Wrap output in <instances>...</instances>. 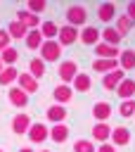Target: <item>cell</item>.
Segmentation results:
<instances>
[{
	"label": "cell",
	"instance_id": "obj_1",
	"mask_svg": "<svg viewBox=\"0 0 135 152\" xmlns=\"http://www.w3.org/2000/svg\"><path fill=\"white\" fill-rule=\"evenodd\" d=\"M64 17H66V24H69V26H76V28H83L85 21H88V12H85L83 5H71V7H66Z\"/></svg>",
	"mask_w": 135,
	"mask_h": 152
},
{
	"label": "cell",
	"instance_id": "obj_2",
	"mask_svg": "<svg viewBox=\"0 0 135 152\" xmlns=\"http://www.w3.org/2000/svg\"><path fill=\"white\" fill-rule=\"evenodd\" d=\"M57 74H59V81H62L64 86H71V83H73V78L78 76V64H76L73 59H64V62L59 64Z\"/></svg>",
	"mask_w": 135,
	"mask_h": 152
},
{
	"label": "cell",
	"instance_id": "obj_3",
	"mask_svg": "<svg viewBox=\"0 0 135 152\" xmlns=\"http://www.w3.org/2000/svg\"><path fill=\"white\" fill-rule=\"evenodd\" d=\"M38 52H40V59L43 62H57V57L62 55V45L57 40H45Z\"/></svg>",
	"mask_w": 135,
	"mask_h": 152
},
{
	"label": "cell",
	"instance_id": "obj_4",
	"mask_svg": "<svg viewBox=\"0 0 135 152\" xmlns=\"http://www.w3.org/2000/svg\"><path fill=\"white\" fill-rule=\"evenodd\" d=\"M78 33H81V28L64 24V26H59V33H57V43H59L62 48H64V45H73V43L78 40Z\"/></svg>",
	"mask_w": 135,
	"mask_h": 152
},
{
	"label": "cell",
	"instance_id": "obj_5",
	"mask_svg": "<svg viewBox=\"0 0 135 152\" xmlns=\"http://www.w3.org/2000/svg\"><path fill=\"white\" fill-rule=\"evenodd\" d=\"M7 97H9V104L17 107V109H24V107L28 104V95H26L19 86H12V88L7 90Z\"/></svg>",
	"mask_w": 135,
	"mask_h": 152
},
{
	"label": "cell",
	"instance_id": "obj_6",
	"mask_svg": "<svg viewBox=\"0 0 135 152\" xmlns=\"http://www.w3.org/2000/svg\"><path fill=\"white\" fill-rule=\"evenodd\" d=\"M28 140L31 142H45L47 140V135H50V128L45 126V124H40V121H36V124H31V128H28Z\"/></svg>",
	"mask_w": 135,
	"mask_h": 152
},
{
	"label": "cell",
	"instance_id": "obj_7",
	"mask_svg": "<svg viewBox=\"0 0 135 152\" xmlns=\"http://www.w3.org/2000/svg\"><path fill=\"white\" fill-rule=\"evenodd\" d=\"M78 40H81L83 45H97V43H99V28L85 24V26L81 28V33H78Z\"/></svg>",
	"mask_w": 135,
	"mask_h": 152
},
{
	"label": "cell",
	"instance_id": "obj_8",
	"mask_svg": "<svg viewBox=\"0 0 135 152\" xmlns=\"http://www.w3.org/2000/svg\"><path fill=\"white\" fill-rule=\"evenodd\" d=\"M126 78V71H121V69H114V71H109V74H104L102 76V86H104V90H116L118 88V83Z\"/></svg>",
	"mask_w": 135,
	"mask_h": 152
},
{
	"label": "cell",
	"instance_id": "obj_9",
	"mask_svg": "<svg viewBox=\"0 0 135 152\" xmlns=\"http://www.w3.org/2000/svg\"><path fill=\"white\" fill-rule=\"evenodd\" d=\"M17 21H19V24H24L28 31H33V28H38V26H40V17H38V14H33V12H28V10H19V12H17Z\"/></svg>",
	"mask_w": 135,
	"mask_h": 152
},
{
	"label": "cell",
	"instance_id": "obj_10",
	"mask_svg": "<svg viewBox=\"0 0 135 152\" xmlns=\"http://www.w3.org/2000/svg\"><path fill=\"white\" fill-rule=\"evenodd\" d=\"M109 140H111L114 147H123V145L130 142V131L126 126H116V128H111V138Z\"/></svg>",
	"mask_w": 135,
	"mask_h": 152
},
{
	"label": "cell",
	"instance_id": "obj_11",
	"mask_svg": "<svg viewBox=\"0 0 135 152\" xmlns=\"http://www.w3.org/2000/svg\"><path fill=\"white\" fill-rule=\"evenodd\" d=\"M116 95H118L121 100H135V78H128V76H126V78L118 83Z\"/></svg>",
	"mask_w": 135,
	"mask_h": 152
},
{
	"label": "cell",
	"instance_id": "obj_12",
	"mask_svg": "<svg viewBox=\"0 0 135 152\" xmlns=\"http://www.w3.org/2000/svg\"><path fill=\"white\" fill-rule=\"evenodd\" d=\"M31 116L28 114H24V112H19L14 119H12V131L17 133V135H21V133H28V128H31Z\"/></svg>",
	"mask_w": 135,
	"mask_h": 152
},
{
	"label": "cell",
	"instance_id": "obj_13",
	"mask_svg": "<svg viewBox=\"0 0 135 152\" xmlns=\"http://www.w3.org/2000/svg\"><path fill=\"white\" fill-rule=\"evenodd\" d=\"M123 38L118 36V31L114 28V26H104L102 31H99V43H107V45H114V48H118V43H121Z\"/></svg>",
	"mask_w": 135,
	"mask_h": 152
},
{
	"label": "cell",
	"instance_id": "obj_14",
	"mask_svg": "<svg viewBox=\"0 0 135 152\" xmlns=\"http://www.w3.org/2000/svg\"><path fill=\"white\" fill-rule=\"evenodd\" d=\"M95 55H97V59H116L121 55V50L114 48V45H107V43H97L95 45Z\"/></svg>",
	"mask_w": 135,
	"mask_h": 152
},
{
	"label": "cell",
	"instance_id": "obj_15",
	"mask_svg": "<svg viewBox=\"0 0 135 152\" xmlns=\"http://www.w3.org/2000/svg\"><path fill=\"white\" fill-rule=\"evenodd\" d=\"M52 95H54V104H66V102L73 97V88H71V86L59 83V86H54Z\"/></svg>",
	"mask_w": 135,
	"mask_h": 152
},
{
	"label": "cell",
	"instance_id": "obj_16",
	"mask_svg": "<svg viewBox=\"0 0 135 152\" xmlns=\"http://www.w3.org/2000/svg\"><path fill=\"white\" fill-rule=\"evenodd\" d=\"M111 104L109 102H95L92 104V116L97 119V124H107V119L111 116Z\"/></svg>",
	"mask_w": 135,
	"mask_h": 152
},
{
	"label": "cell",
	"instance_id": "obj_17",
	"mask_svg": "<svg viewBox=\"0 0 135 152\" xmlns=\"http://www.w3.org/2000/svg\"><path fill=\"white\" fill-rule=\"evenodd\" d=\"M118 69L121 71H133L135 69V50L133 48L121 50V55H118Z\"/></svg>",
	"mask_w": 135,
	"mask_h": 152
},
{
	"label": "cell",
	"instance_id": "obj_18",
	"mask_svg": "<svg viewBox=\"0 0 135 152\" xmlns=\"http://www.w3.org/2000/svg\"><path fill=\"white\" fill-rule=\"evenodd\" d=\"M109 138H111V126L109 124H95L92 126V142L97 140L102 145V142H109Z\"/></svg>",
	"mask_w": 135,
	"mask_h": 152
},
{
	"label": "cell",
	"instance_id": "obj_19",
	"mask_svg": "<svg viewBox=\"0 0 135 152\" xmlns=\"http://www.w3.org/2000/svg\"><path fill=\"white\" fill-rule=\"evenodd\" d=\"M133 26H135V21L130 19V17H126V14H116V24H114V28L118 31V36L123 38V36H128L130 31H133Z\"/></svg>",
	"mask_w": 135,
	"mask_h": 152
},
{
	"label": "cell",
	"instance_id": "obj_20",
	"mask_svg": "<svg viewBox=\"0 0 135 152\" xmlns=\"http://www.w3.org/2000/svg\"><path fill=\"white\" fill-rule=\"evenodd\" d=\"M45 116L52 121V126H54V124H64V119H66V109H64V104H50L47 112H45Z\"/></svg>",
	"mask_w": 135,
	"mask_h": 152
},
{
	"label": "cell",
	"instance_id": "obj_21",
	"mask_svg": "<svg viewBox=\"0 0 135 152\" xmlns=\"http://www.w3.org/2000/svg\"><path fill=\"white\" fill-rule=\"evenodd\" d=\"M17 83H19V88H21L26 95L38 90V81H36L31 74H19V76H17Z\"/></svg>",
	"mask_w": 135,
	"mask_h": 152
},
{
	"label": "cell",
	"instance_id": "obj_22",
	"mask_svg": "<svg viewBox=\"0 0 135 152\" xmlns=\"http://www.w3.org/2000/svg\"><path fill=\"white\" fill-rule=\"evenodd\" d=\"M71 88H73L76 93H88V90L92 88V78H90V74H81V71H78V76L73 78Z\"/></svg>",
	"mask_w": 135,
	"mask_h": 152
},
{
	"label": "cell",
	"instance_id": "obj_23",
	"mask_svg": "<svg viewBox=\"0 0 135 152\" xmlns=\"http://www.w3.org/2000/svg\"><path fill=\"white\" fill-rule=\"evenodd\" d=\"M50 140H54V142H66L69 140V126L66 124H54L52 128H50V135H47Z\"/></svg>",
	"mask_w": 135,
	"mask_h": 152
},
{
	"label": "cell",
	"instance_id": "obj_24",
	"mask_svg": "<svg viewBox=\"0 0 135 152\" xmlns=\"http://www.w3.org/2000/svg\"><path fill=\"white\" fill-rule=\"evenodd\" d=\"M97 17H99L104 24L114 21V17H116V5H114V2H102V5L97 7Z\"/></svg>",
	"mask_w": 135,
	"mask_h": 152
},
{
	"label": "cell",
	"instance_id": "obj_25",
	"mask_svg": "<svg viewBox=\"0 0 135 152\" xmlns=\"http://www.w3.org/2000/svg\"><path fill=\"white\" fill-rule=\"evenodd\" d=\"M24 43H26V48H28V50H40V45L45 43V38H43V33H40L38 28H33V31H28V33H26Z\"/></svg>",
	"mask_w": 135,
	"mask_h": 152
},
{
	"label": "cell",
	"instance_id": "obj_26",
	"mask_svg": "<svg viewBox=\"0 0 135 152\" xmlns=\"http://www.w3.org/2000/svg\"><path fill=\"white\" fill-rule=\"evenodd\" d=\"M38 31L43 33V38H45V40H57V33H59V26H57L54 21H40V26H38Z\"/></svg>",
	"mask_w": 135,
	"mask_h": 152
},
{
	"label": "cell",
	"instance_id": "obj_27",
	"mask_svg": "<svg viewBox=\"0 0 135 152\" xmlns=\"http://www.w3.org/2000/svg\"><path fill=\"white\" fill-rule=\"evenodd\" d=\"M0 62H2V66H14L17 62H19V50L17 48H5L2 52H0Z\"/></svg>",
	"mask_w": 135,
	"mask_h": 152
},
{
	"label": "cell",
	"instance_id": "obj_28",
	"mask_svg": "<svg viewBox=\"0 0 135 152\" xmlns=\"http://www.w3.org/2000/svg\"><path fill=\"white\" fill-rule=\"evenodd\" d=\"M17 76H19V69L17 66H5L2 71H0V86H14L17 83Z\"/></svg>",
	"mask_w": 135,
	"mask_h": 152
},
{
	"label": "cell",
	"instance_id": "obj_29",
	"mask_svg": "<svg viewBox=\"0 0 135 152\" xmlns=\"http://www.w3.org/2000/svg\"><path fill=\"white\" fill-rule=\"evenodd\" d=\"M92 69L99 71V74H109V71L118 69V59H95L92 62Z\"/></svg>",
	"mask_w": 135,
	"mask_h": 152
},
{
	"label": "cell",
	"instance_id": "obj_30",
	"mask_svg": "<svg viewBox=\"0 0 135 152\" xmlns=\"http://www.w3.org/2000/svg\"><path fill=\"white\" fill-rule=\"evenodd\" d=\"M28 74L38 81V78H43L45 76V62L40 59V57H33L31 62H28Z\"/></svg>",
	"mask_w": 135,
	"mask_h": 152
},
{
	"label": "cell",
	"instance_id": "obj_31",
	"mask_svg": "<svg viewBox=\"0 0 135 152\" xmlns=\"http://www.w3.org/2000/svg\"><path fill=\"white\" fill-rule=\"evenodd\" d=\"M5 31L9 33V38H17V40H19V38H26V33H28V28H26L24 24H19L17 19H14V21H12V24H9Z\"/></svg>",
	"mask_w": 135,
	"mask_h": 152
},
{
	"label": "cell",
	"instance_id": "obj_32",
	"mask_svg": "<svg viewBox=\"0 0 135 152\" xmlns=\"http://www.w3.org/2000/svg\"><path fill=\"white\" fill-rule=\"evenodd\" d=\"M118 114H121L123 119L135 116V100H121V104H118Z\"/></svg>",
	"mask_w": 135,
	"mask_h": 152
},
{
	"label": "cell",
	"instance_id": "obj_33",
	"mask_svg": "<svg viewBox=\"0 0 135 152\" xmlns=\"http://www.w3.org/2000/svg\"><path fill=\"white\" fill-rule=\"evenodd\" d=\"M73 152H97V150H95V142H92V140L81 138V140L73 142Z\"/></svg>",
	"mask_w": 135,
	"mask_h": 152
},
{
	"label": "cell",
	"instance_id": "obj_34",
	"mask_svg": "<svg viewBox=\"0 0 135 152\" xmlns=\"http://www.w3.org/2000/svg\"><path fill=\"white\" fill-rule=\"evenodd\" d=\"M26 10H28V12H33V14H40V12H45V10H47V2H45V0H28Z\"/></svg>",
	"mask_w": 135,
	"mask_h": 152
},
{
	"label": "cell",
	"instance_id": "obj_35",
	"mask_svg": "<svg viewBox=\"0 0 135 152\" xmlns=\"http://www.w3.org/2000/svg\"><path fill=\"white\" fill-rule=\"evenodd\" d=\"M9 43H12V38H9V33H7L5 28H0V52H2L5 48H9Z\"/></svg>",
	"mask_w": 135,
	"mask_h": 152
},
{
	"label": "cell",
	"instance_id": "obj_36",
	"mask_svg": "<svg viewBox=\"0 0 135 152\" xmlns=\"http://www.w3.org/2000/svg\"><path fill=\"white\" fill-rule=\"evenodd\" d=\"M126 17H130V19H133V21H135V0H133V2H128V5H126Z\"/></svg>",
	"mask_w": 135,
	"mask_h": 152
},
{
	"label": "cell",
	"instance_id": "obj_37",
	"mask_svg": "<svg viewBox=\"0 0 135 152\" xmlns=\"http://www.w3.org/2000/svg\"><path fill=\"white\" fill-rule=\"evenodd\" d=\"M97 152H118V150H114V145H111V142H102V145L97 147Z\"/></svg>",
	"mask_w": 135,
	"mask_h": 152
},
{
	"label": "cell",
	"instance_id": "obj_38",
	"mask_svg": "<svg viewBox=\"0 0 135 152\" xmlns=\"http://www.w3.org/2000/svg\"><path fill=\"white\" fill-rule=\"evenodd\" d=\"M19 152H36V150H31V147H19Z\"/></svg>",
	"mask_w": 135,
	"mask_h": 152
},
{
	"label": "cell",
	"instance_id": "obj_39",
	"mask_svg": "<svg viewBox=\"0 0 135 152\" xmlns=\"http://www.w3.org/2000/svg\"><path fill=\"white\" fill-rule=\"evenodd\" d=\"M2 69H5V66H2V62H0V71H2Z\"/></svg>",
	"mask_w": 135,
	"mask_h": 152
},
{
	"label": "cell",
	"instance_id": "obj_40",
	"mask_svg": "<svg viewBox=\"0 0 135 152\" xmlns=\"http://www.w3.org/2000/svg\"><path fill=\"white\" fill-rule=\"evenodd\" d=\"M40 152H50V150H40Z\"/></svg>",
	"mask_w": 135,
	"mask_h": 152
},
{
	"label": "cell",
	"instance_id": "obj_41",
	"mask_svg": "<svg viewBox=\"0 0 135 152\" xmlns=\"http://www.w3.org/2000/svg\"><path fill=\"white\" fill-rule=\"evenodd\" d=\"M0 152H5V150H0Z\"/></svg>",
	"mask_w": 135,
	"mask_h": 152
}]
</instances>
